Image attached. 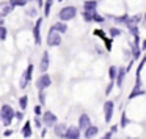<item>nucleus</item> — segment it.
<instances>
[{
  "mask_svg": "<svg viewBox=\"0 0 146 139\" xmlns=\"http://www.w3.org/2000/svg\"><path fill=\"white\" fill-rule=\"evenodd\" d=\"M14 113H16V111H14L13 108L10 106V105H3V106L0 108V119H2L3 125H7V127H8L11 122H13Z\"/></svg>",
  "mask_w": 146,
  "mask_h": 139,
  "instance_id": "1",
  "label": "nucleus"
},
{
  "mask_svg": "<svg viewBox=\"0 0 146 139\" xmlns=\"http://www.w3.org/2000/svg\"><path fill=\"white\" fill-rule=\"evenodd\" d=\"M77 14V8L76 7H64L60 10L58 13V17H60V22H66V20L74 19Z\"/></svg>",
  "mask_w": 146,
  "mask_h": 139,
  "instance_id": "2",
  "label": "nucleus"
},
{
  "mask_svg": "<svg viewBox=\"0 0 146 139\" xmlns=\"http://www.w3.org/2000/svg\"><path fill=\"white\" fill-rule=\"evenodd\" d=\"M42 123H44L46 127H55L58 123V119H57V116H55L54 113H50V111H46L44 114H42Z\"/></svg>",
  "mask_w": 146,
  "mask_h": 139,
  "instance_id": "3",
  "label": "nucleus"
},
{
  "mask_svg": "<svg viewBox=\"0 0 146 139\" xmlns=\"http://www.w3.org/2000/svg\"><path fill=\"white\" fill-rule=\"evenodd\" d=\"M113 111H115V103L111 100H107L104 103V114H105V122L110 123L111 117H113Z\"/></svg>",
  "mask_w": 146,
  "mask_h": 139,
  "instance_id": "4",
  "label": "nucleus"
},
{
  "mask_svg": "<svg viewBox=\"0 0 146 139\" xmlns=\"http://www.w3.org/2000/svg\"><path fill=\"white\" fill-rule=\"evenodd\" d=\"M50 83H52L50 77H49L47 73H44V75H41L38 78V81H36V88H38L39 91H44L46 88H49V86H50Z\"/></svg>",
  "mask_w": 146,
  "mask_h": 139,
  "instance_id": "5",
  "label": "nucleus"
},
{
  "mask_svg": "<svg viewBox=\"0 0 146 139\" xmlns=\"http://www.w3.org/2000/svg\"><path fill=\"white\" fill-rule=\"evenodd\" d=\"M60 44H61V36L58 33L49 31V35H47V45L49 47H57Z\"/></svg>",
  "mask_w": 146,
  "mask_h": 139,
  "instance_id": "6",
  "label": "nucleus"
},
{
  "mask_svg": "<svg viewBox=\"0 0 146 139\" xmlns=\"http://www.w3.org/2000/svg\"><path fill=\"white\" fill-rule=\"evenodd\" d=\"M41 22H42V19H41V17H38L35 27H33V38H35V44L36 45L41 44Z\"/></svg>",
  "mask_w": 146,
  "mask_h": 139,
  "instance_id": "7",
  "label": "nucleus"
},
{
  "mask_svg": "<svg viewBox=\"0 0 146 139\" xmlns=\"http://www.w3.org/2000/svg\"><path fill=\"white\" fill-rule=\"evenodd\" d=\"M63 138L64 139H80V130L76 128V127H68Z\"/></svg>",
  "mask_w": 146,
  "mask_h": 139,
  "instance_id": "8",
  "label": "nucleus"
},
{
  "mask_svg": "<svg viewBox=\"0 0 146 139\" xmlns=\"http://www.w3.org/2000/svg\"><path fill=\"white\" fill-rule=\"evenodd\" d=\"M91 125V119H90L88 114H82L79 117V130H86Z\"/></svg>",
  "mask_w": 146,
  "mask_h": 139,
  "instance_id": "9",
  "label": "nucleus"
},
{
  "mask_svg": "<svg viewBox=\"0 0 146 139\" xmlns=\"http://www.w3.org/2000/svg\"><path fill=\"white\" fill-rule=\"evenodd\" d=\"M66 30H68V25L64 22H57V24H54V25L50 27L49 31H54V33H58V35H60V33H64Z\"/></svg>",
  "mask_w": 146,
  "mask_h": 139,
  "instance_id": "10",
  "label": "nucleus"
},
{
  "mask_svg": "<svg viewBox=\"0 0 146 139\" xmlns=\"http://www.w3.org/2000/svg\"><path fill=\"white\" fill-rule=\"evenodd\" d=\"M99 133V128L98 127H94V125H90L88 128L85 130V133H83V136H85V139H93L96 134Z\"/></svg>",
  "mask_w": 146,
  "mask_h": 139,
  "instance_id": "11",
  "label": "nucleus"
},
{
  "mask_svg": "<svg viewBox=\"0 0 146 139\" xmlns=\"http://www.w3.org/2000/svg\"><path fill=\"white\" fill-rule=\"evenodd\" d=\"M66 130H68V127L64 125V123H57V125L54 127V133H55L57 136H60V138H63V136H64Z\"/></svg>",
  "mask_w": 146,
  "mask_h": 139,
  "instance_id": "12",
  "label": "nucleus"
},
{
  "mask_svg": "<svg viewBox=\"0 0 146 139\" xmlns=\"http://www.w3.org/2000/svg\"><path fill=\"white\" fill-rule=\"evenodd\" d=\"M39 69H41V72H46L49 69V53L47 52L42 53V60H41V64H39Z\"/></svg>",
  "mask_w": 146,
  "mask_h": 139,
  "instance_id": "13",
  "label": "nucleus"
},
{
  "mask_svg": "<svg viewBox=\"0 0 146 139\" xmlns=\"http://www.w3.org/2000/svg\"><path fill=\"white\" fill-rule=\"evenodd\" d=\"M83 8H85V11H88V13H94L96 8H98V2H96V0H88V2H85Z\"/></svg>",
  "mask_w": 146,
  "mask_h": 139,
  "instance_id": "14",
  "label": "nucleus"
},
{
  "mask_svg": "<svg viewBox=\"0 0 146 139\" xmlns=\"http://www.w3.org/2000/svg\"><path fill=\"white\" fill-rule=\"evenodd\" d=\"M124 75H126V69H119L118 70V75H116V86L118 88H121L123 86V81H124Z\"/></svg>",
  "mask_w": 146,
  "mask_h": 139,
  "instance_id": "15",
  "label": "nucleus"
},
{
  "mask_svg": "<svg viewBox=\"0 0 146 139\" xmlns=\"http://www.w3.org/2000/svg\"><path fill=\"white\" fill-rule=\"evenodd\" d=\"M22 136L24 138H30V136H32V123H30L29 120H27L25 125L22 127Z\"/></svg>",
  "mask_w": 146,
  "mask_h": 139,
  "instance_id": "16",
  "label": "nucleus"
},
{
  "mask_svg": "<svg viewBox=\"0 0 146 139\" xmlns=\"http://www.w3.org/2000/svg\"><path fill=\"white\" fill-rule=\"evenodd\" d=\"M141 17H143V16H140V14H135V16H130L129 19H127V24H126V25H127V27L137 25V24H138L140 20H141Z\"/></svg>",
  "mask_w": 146,
  "mask_h": 139,
  "instance_id": "17",
  "label": "nucleus"
},
{
  "mask_svg": "<svg viewBox=\"0 0 146 139\" xmlns=\"http://www.w3.org/2000/svg\"><path fill=\"white\" fill-rule=\"evenodd\" d=\"M32 73H33V64H29L27 70L24 72V78H25V81H27V83H29L30 80H32Z\"/></svg>",
  "mask_w": 146,
  "mask_h": 139,
  "instance_id": "18",
  "label": "nucleus"
},
{
  "mask_svg": "<svg viewBox=\"0 0 146 139\" xmlns=\"http://www.w3.org/2000/svg\"><path fill=\"white\" fill-rule=\"evenodd\" d=\"M143 94H145V91H143L141 88H137V86H135V88H133V91L129 94V98H135L137 95H143Z\"/></svg>",
  "mask_w": 146,
  "mask_h": 139,
  "instance_id": "19",
  "label": "nucleus"
},
{
  "mask_svg": "<svg viewBox=\"0 0 146 139\" xmlns=\"http://www.w3.org/2000/svg\"><path fill=\"white\" fill-rule=\"evenodd\" d=\"M29 3V0H10L11 7H25Z\"/></svg>",
  "mask_w": 146,
  "mask_h": 139,
  "instance_id": "20",
  "label": "nucleus"
},
{
  "mask_svg": "<svg viewBox=\"0 0 146 139\" xmlns=\"http://www.w3.org/2000/svg\"><path fill=\"white\" fill-rule=\"evenodd\" d=\"M116 75H118V67L111 66L110 69H108V77H110L111 81H115V80H116Z\"/></svg>",
  "mask_w": 146,
  "mask_h": 139,
  "instance_id": "21",
  "label": "nucleus"
},
{
  "mask_svg": "<svg viewBox=\"0 0 146 139\" xmlns=\"http://www.w3.org/2000/svg\"><path fill=\"white\" fill-rule=\"evenodd\" d=\"M130 47H132L133 58H135V60H138V58L141 56V50H140V47H137V45H133V44H130Z\"/></svg>",
  "mask_w": 146,
  "mask_h": 139,
  "instance_id": "22",
  "label": "nucleus"
},
{
  "mask_svg": "<svg viewBox=\"0 0 146 139\" xmlns=\"http://www.w3.org/2000/svg\"><path fill=\"white\" fill-rule=\"evenodd\" d=\"M27 103H29V97H27V95H22V97L19 98V106H21V109H27Z\"/></svg>",
  "mask_w": 146,
  "mask_h": 139,
  "instance_id": "23",
  "label": "nucleus"
},
{
  "mask_svg": "<svg viewBox=\"0 0 146 139\" xmlns=\"http://www.w3.org/2000/svg\"><path fill=\"white\" fill-rule=\"evenodd\" d=\"M129 31H130V35H132L133 38H140V31H138V27L137 25L129 27Z\"/></svg>",
  "mask_w": 146,
  "mask_h": 139,
  "instance_id": "24",
  "label": "nucleus"
},
{
  "mask_svg": "<svg viewBox=\"0 0 146 139\" xmlns=\"http://www.w3.org/2000/svg\"><path fill=\"white\" fill-rule=\"evenodd\" d=\"M52 2H54V0H47V2H46V5H44V16L47 17L49 14H50V7H52Z\"/></svg>",
  "mask_w": 146,
  "mask_h": 139,
  "instance_id": "25",
  "label": "nucleus"
},
{
  "mask_svg": "<svg viewBox=\"0 0 146 139\" xmlns=\"http://www.w3.org/2000/svg\"><path fill=\"white\" fill-rule=\"evenodd\" d=\"M7 7H3V10H2V16H7V14H10L11 11L14 10V7H11L10 3H5Z\"/></svg>",
  "mask_w": 146,
  "mask_h": 139,
  "instance_id": "26",
  "label": "nucleus"
},
{
  "mask_svg": "<svg viewBox=\"0 0 146 139\" xmlns=\"http://www.w3.org/2000/svg\"><path fill=\"white\" fill-rule=\"evenodd\" d=\"M126 125H129V119L126 117V113H123V116H121V122H119V127H121V128H126Z\"/></svg>",
  "mask_w": 146,
  "mask_h": 139,
  "instance_id": "27",
  "label": "nucleus"
},
{
  "mask_svg": "<svg viewBox=\"0 0 146 139\" xmlns=\"http://www.w3.org/2000/svg\"><path fill=\"white\" fill-rule=\"evenodd\" d=\"M127 19H129V16H119V17H115V22L116 24H124V25H126L127 24Z\"/></svg>",
  "mask_w": 146,
  "mask_h": 139,
  "instance_id": "28",
  "label": "nucleus"
},
{
  "mask_svg": "<svg viewBox=\"0 0 146 139\" xmlns=\"http://www.w3.org/2000/svg\"><path fill=\"white\" fill-rule=\"evenodd\" d=\"M93 20H96V22L102 24V22L105 20V17H102L101 14H98V13H93Z\"/></svg>",
  "mask_w": 146,
  "mask_h": 139,
  "instance_id": "29",
  "label": "nucleus"
},
{
  "mask_svg": "<svg viewBox=\"0 0 146 139\" xmlns=\"http://www.w3.org/2000/svg\"><path fill=\"white\" fill-rule=\"evenodd\" d=\"M7 35H8V33H7V28L2 25V27H0V39H2V41H5V39H7Z\"/></svg>",
  "mask_w": 146,
  "mask_h": 139,
  "instance_id": "30",
  "label": "nucleus"
},
{
  "mask_svg": "<svg viewBox=\"0 0 146 139\" xmlns=\"http://www.w3.org/2000/svg\"><path fill=\"white\" fill-rule=\"evenodd\" d=\"M96 13V11H94ZM83 19L86 20V22H91L93 20V13H88V11H83Z\"/></svg>",
  "mask_w": 146,
  "mask_h": 139,
  "instance_id": "31",
  "label": "nucleus"
},
{
  "mask_svg": "<svg viewBox=\"0 0 146 139\" xmlns=\"http://www.w3.org/2000/svg\"><path fill=\"white\" fill-rule=\"evenodd\" d=\"M110 35H111V38H115V36H119L121 31H119L118 28H111V30H110Z\"/></svg>",
  "mask_w": 146,
  "mask_h": 139,
  "instance_id": "32",
  "label": "nucleus"
},
{
  "mask_svg": "<svg viewBox=\"0 0 146 139\" xmlns=\"http://www.w3.org/2000/svg\"><path fill=\"white\" fill-rule=\"evenodd\" d=\"M33 111H35V114H36V116H39V114L42 113V109H41V105H36V106H35V109H33Z\"/></svg>",
  "mask_w": 146,
  "mask_h": 139,
  "instance_id": "33",
  "label": "nucleus"
},
{
  "mask_svg": "<svg viewBox=\"0 0 146 139\" xmlns=\"http://www.w3.org/2000/svg\"><path fill=\"white\" fill-rule=\"evenodd\" d=\"M101 139H113V133H111V131H108V133H105V134L104 136H102V138Z\"/></svg>",
  "mask_w": 146,
  "mask_h": 139,
  "instance_id": "34",
  "label": "nucleus"
},
{
  "mask_svg": "<svg viewBox=\"0 0 146 139\" xmlns=\"http://www.w3.org/2000/svg\"><path fill=\"white\" fill-rule=\"evenodd\" d=\"M39 98H41V105H44V102H46V94H44V91L39 92Z\"/></svg>",
  "mask_w": 146,
  "mask_h": 139,
  "instance_id": "35",
  "label": "nucleus"
},
{
  "mask_svg": "<svg viewBox=\"0 0 146 139\" xmlns=\"http://www.w3.org/2000/svg\"><path fill=\"white\" fill-rule=\"evenodd\" d=\"M113 85H115V81H110V85L107 86V89H105V94H110V91H111V88H113Z\"/></svg>",
  "mask_w": 146,
  "mask_h": 139,
  "instance_id": "36",
  "label": "nucleus"
},
{
  "mask_svg": "<svg viewBox=\"0 0 146 139\" xmlns=\"http://www.w3.org/2000/svg\"><path fill=\"white\" fill-rule=\"evenodd\" d=\"M27 85H29V83H27V81H25V78H24V75H22V78H21V85H19V86H21V88H22V89H24V88H25V86H27Z\"/></svg>",
  "mask_w": 146,
  "mask_h": 139,
  "instance_id": "37",
  "label": "nucleus"
},
{
  "mask_svg": "<svg viewBox=\"0 0 146 139\" xmlns=\"http://www.w3.org/2000/svg\"><path fill=\"white\" fill-rule=\"evenodd\" d=\"M104 41H105V45H107V50H111V41L110 39H105V38H104Z\"/></svg>",
  "mask_w": 146,
  "mask_h": 139,
  "instance_id": "38",
  "label": "nucleus"
},
{
  "mask_svg": "<svg viewBox=\"0 0 146 139\" xmlns=\"http://www.w3.org/2000/svg\"><path fill=\"white\" fill-rule=\"evenodd\" d=\"M14 116H16V119H22V117H24V114L21 113V111H17V113H14Z\"/></svg>",
  "mask_w": 146,
  "mask_h": 139,
  "instance_id": "39",
  "label": "nucleus"
},
{
  "mask_svg": "<svg viewBox=\"0 0 146 139\" xmlns=\"http://www.w3.org/2000/svg\"><path fill=\"white\" fill-rule=\"evenodd\" d=\"M35 125H36V127H38V128H39V127H41V120H39V119H38V116H36V117H35Z\"/></svg>",
  "mask_w": 146,
  "mask_h": 139,
  "instance_id": "40",
  "label": "nucleus"
},
{
  "mask_svg": "<svg viewBox=\"0 0 146 139\" xmlns=\"http://www.w3.org/2000/svg\"><path fill=\"white\" fill-rule=\"evenodd\" d=\"M94 35L101 36V38H104V33H102V31H99V30H96V31H94Z\"/></svg>",
  "mask_w": 146,
  "mask_h": 139,
  "instance_id": "41",
  "label": "nucleus"
},
{
  "mask_svg": "<svg viewBox=\"0 0 146 139\" xmlns=\"http://www.w3.org/2000/svg\"><path fill=\"white\" fill-rule=\"evenodd\" d=\"M110 131H111V133L118 131V125H113V127H111V128H110Z\"/></svg>",
  "mask_w": 146,
  "mask_h": 139,
  "instance_id": "42",
  "label": "nucleus"
},
{
  "mask_svg": "<svg viewBox=\"0 0 146 139\" xmlns=\"http://www.w3.org/2000/svg\"><path fill=\"white\" fill-rule=\"evenodd\" d=\"M13 134V131H11V130H7V131H5V136H11Z\"/></svg>",
  "mask_w": 146,
  "mask_h": 139,
  "instance_id": "43",
  "label": "nucleus"
},
{
  "mask_svg": "<svg viewBox=\"0 0 146 139\" xmlns=\"http://www.w3.org/2000/svg\"><path fill=\"white\" fill-rule=\"evenodd\" d=\"M3 25V19H2V17H0V27Z\"/></svg>",
  "mask_w": 146,
  "mask_h": 139,
  "instance_id": "44",
  "label": "nucleus"
},
{
  "mask_svg": "<svg viewBox=\"0 0 146 139\" xmlns=\"http://www.w3.org/2000/svg\"><path fill=\"white\" fill-rule=\"evenodd\" d=\"M143 49H146V39H145V42H143V45H141Z\"/></svg>",
  "mask_w": 146,
  "mask_h": 139,
  "instance_id": "45",
  "label": "nucleus"
},
{
  "mask_svg": "<svg viewBox=\"0 0 146 139\" xmlns=\"http://www.w3.org/2000/svg\"><path fill=\"white\" fill-rule=\"evenodd\" d=\"M145 20H146V14H145Z\"/></svg>",
  "mask_w": 146,
  "mask_h": 139,
  "instance_id": "46",
  "label": "nucleus"
},
{
  "mask_svg": "<svg viewBox=\"0 0 146 139\" xmlns=\"http://www.w3.org/2000/svg\"><path fill=\"white\" fill-rule=\"evenodd\" d=\"M127 139H133V138H127Z\"/></svg>",
  "mask_w": 146,
  "mask_h": 139,
  "instance_id": "47",
  "label": "nucleus"
},
{
  "mask_svg": "<svg viewBox=\"0 0 146 139\" xmlns=\"http://www.w3.org/2000/svg\"><path fill=\"white\" fill-rule=\"evenodd\" d=\"M60 2H63V0H60Z\"/></svg>",
  "mask_w": 146,
  "mask_h": 139,
  "instance_id": "48",
  "label": "nucleus"
}]
</instances>
